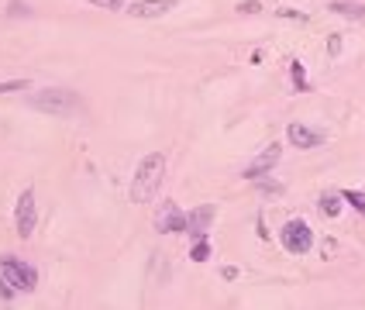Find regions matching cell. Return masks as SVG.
<instances>
[{
	"mask_svg": "<svg viewBox=\"0 0 365 310\" xmlns=\"http://www.w3.org/2000/svg\"><path fill=\"white\" fill-rule=\"evenodd\" d=\"M214 214H217V210H214L210 204L190 210V214H186V231H190L193 238H203V234H207V227H210V221H214Z\"/></svg>",
	"mask_w": 365,
	"mask_h": 310,
	"instance_id": "9",
	"label": "cell"
},
{
	"mask_svg": "<svg viewBox=\"0 0 365 310\" xmlns=\"http://www.w3.org/2000/svg\"><path fill=\"white\" fill-rule=\"evenodd\" d=\"M221 276L227 279V283H231V279H238V269H235V266H224V269H221Z\"/></svg>",
	"mask_w": 365,
	"mask_h": 310,
	"instance_id": "23",
	"label": "cell"
},
{
	"mask_svg": "<svg viewBox=\"0 0 365 310\" xmlns=\"http://www.w3.org/2000/svg\"><path fill=\"white\" fill-rule=\"evenodd\" d=\"M11 296H14V286H11V283L0 276V300H11Z\"/></svg>",
	"mask_w": 365,
	"mask_h": 310,
	"instance_id": "22",
	"label": "cell"
},
{
	"mask_svg": "<svg viewBox=\"0 0 365 310\" xmlns=\"http://www.w3.org/2000/svg\"><path fill=\"white\" fill-rule=\"evenodd\" d=\"M289 76H293V90H300V93H307V90H310L307 73H304V62H300V59H293V66H289Z\"/></svg>",
	"mask_w": 365,
	"mask_h": 310,
	"instance_id": "12",
	"label": "cell"
},
{
	"mask_svg": "<svg viewBox=\"0 0 365 310\" xmlns=\"http://www.w3.org/2000/svg\"><path fill=\"white\" fill-rule=\"evenodd\" d=\"M31 107L45 110V114H73V110L83 107V100H80V93H73L66 86H48V90L31 93Z\"/></svg>",
	"mask_w": 365,
	"mask_h": 310,
	"instance_id": "2",
	"label": "cell"
},
{
	"mask_svg": "<svg viewBox=\"0 0 365 310\" xmlns=\"http://www.w3.org/2000/svg\"><path fill=\"white\" fill-rule=\"evenodd\" d=\"M321 210H324L327 217H338L341 214V193H324L321 197Z\"/></svg>",
	"mask_w": 365,
	"mask_h": 310,
	"instance_id": "13",
	"label": "cell"
},
{
	"mask_svg": "<svg viewBox=\"0 0 365 310\" xmlns=\"http://www.w3.org/2000/svg\"><path fill=\"white\" fill-rule=\"evenodd\" d=\"M176 4H180V0H138V4H128V18L155 21V18H163V14H169Z\"/></svg>",
	"mask_w": 365,
	"mask_h": 310,
	"instance_id": "6",
	"label": "cell"
},
{
	"mask_svg": "<svg viewBox=\"0 0 365 310\" xmlns=\"http://www.w3.org/2000/svg\"><path fill=\"white\" fill-rule=\"evenodd\" d=\"M155 231H159V234H169V231H186V214H182L176 204H165L163 217L155 221Z\"/></svg>",
	"mask_w": 365,
	"mask_h": 310,
	"instance_id": "10",
	"label": "cell"
},
{
	"mask_svg": "<svg viewBox=\"0 0 365 310\" xmlns=\"http://www.w3.org/2000/svg\"><path fill=\"white\" fill-rule=\"evenodd\" d=\"M259 11H262L259 0H242V4H238V14H259Z\"/></svg>",
	"mask_w": 365,
	"mask_h": 310,
	"instance_id": "18",
	"label": "cell"
},
{
	"mask_svg": "<svg viewBox=\"0 0 365 310\" xmlns=\"http://www.w3.org/2000/svg\"><path fill=\"white\" fill-rule=\"evenodd\" d=\"M341 200H345V204H351L365 217V193H362V190H341Z\"/></svg>",
	"mask_w": 365,
	"mask_h": 310,
	"instance_id": "14",
	"label": "cell"
},
{
	"mask_svg": "<svg viewBox=\"0 0 365 310\" xmlns=\"http://www.w3.org/2000/svg\"><path fill=\"white\" fill-rule=\"evenodd\" d=\"M327 56H341V35H331L327 38Z\"/></svg>",
	"mask_w": 365,
	"mask_h": 310,
	"instance_id": "19",
	"label": "cell"
},
{
	"mask_svg": "<svg viewBox=\"0 0 365 310\" xmlns=\"http://www.w3.org/2000/svg\"><path fill=\"white\" fill-rule=\"evenodd\" d=\"M279 155H283V148L279 145H269L262 155H255L252 159V165H245V180H262V176H269L272 169H276V162H279Z\"/></svg>",
	"mask_w": 365,
	"mask_h": 310,
	"instance_id": "7",
	"label": "cell"
},
{
	"mask_svg": "<svg viewBox=\"0 0 365 310\" xmlns=\"http://www.w3.org/2000/svg\"><path fill=\"white\" fill-rule=\"evenodd\" d=\"M0 276L14 286V293H31V289L38 286V272H35V266L21 262L14 255H4V259H0Z\"/></svg>",
	"mask_w": 365,
	"mask_h": 310,
	"instance_id": "3",
	"label": "cell"
},
{
	"mask_svg": "<svg viewBox=\"0 0 365 310\" xmlns=\"http://www.w3.org/2000/svg\"><path fill=\"white\" fill-rule=\"evenodd\" d=\"M90 4H97L103 11H118V7H124V0H90Z\"/></svg>",
	"mask_w": 365,
	"mask_h": 310,
	"instance_id": "20",
	"label": "cell"
},
{
	"mask_svg": "<svg viewBox=\"0 0 365 310\" xmlns=\"http://www.w3.org/2000/svg\"><path fill=\"white\" fill-rule=\"evenodd\" d=\"M279 18H286V21H300V24H307V14L304 11H289V7H279Z\"/></svg>",
	"mask_w": 365,
	"mask_h": 310,
	"instance_id": "17",
	"label": "cell"
},
{
	"mask_svg": "<svg viewBox=\"0 0 365 310\" xmlns=\"http://www.w3.org/2000/svg\"><path fill=\"white\" fill-rule=\"evenodd\" d=\"M331 11H334V14H341V18H348V21L365 24V7L362 4H351V0H331Z\"/></svg>",
	"mask_w": 365,
	"mask_h": 310,
	"instance_id": "11",
	"label": "cell"
},
{
	"mask_svg": "<svg viewBox=\"0 0 365 310\" xmlns=\"http://www.w3.org/2000/svg\"><path fill=\"white\" fill-rule=\"evenodd\" d=\"M279 190H283V186H279V183H265V180H262V183H259V193H265V197H276Z\"/></svg>",
	"mask_w": 365,
	"mask_h": 310,
	"instance_id": "21",
	"label": "cell"
},
{
	"mask_svg": "<svg viewBox=\"0 0 365 310\" xmlns=\"http://www.w3.org/2000/svg\"><path fill=\"white\" fill-rule=\"evenodd\" d=\"M279 242H283L286 252L304 255V252H310V245H314V231L307 227V221L293 217V221H286V224H283V231H279Z\"/></svg>",
	"mask_w": 365,
	"mask_h": 310,
	"instance_id": "4",
	"label": "cell"
},
{
	"mask_svg": "<svg viewBox=\"0 0 365 310\" xmlns=\"http://www.w3.org/2000/svg\"><path fill=\"white\" fill-rule=\"evenodd\" d=\"M286 138L297 145V148H321V145H324V135H321V131H314V128H307V124H300V121H293L286 128Z\"/></svg>",
	"mask_w": 365,
	"mask_h": 310,
	"instance_id": "8",
	"label": "cell"
},
{
	"mask_svg": "<svg viewBox=\"0 0 365 310\" xmlns=\"http://www.w3.org/2000/svg\"><path fill=\"white\" fill-rule=\"evenodd\" d=\"M190 259H193V262H207V259H210V242H207V234L193 242V252H190Z\"/></svg>",
	"mask_w": 365,
	"mask_h": 310,
	"instance_id": "15",
	"label": "cell"
},
{
	"mask_svg": "<svg viewBox=\"0 0 365 310\" xmlns=\"http://www.w3.org/2000/svg\"><path fill=\"white\" fill-rule=\"evenodd\" d=\"M163 176H165V155L163 152H148L142 162H138L135 176H131L128 200H131V204H148V200H155V193H159V186H163Z\"/></svg>",
	"mask_w": 365,
	"mask_h": 310,
	"instance_id": "1",
	"label": "cell"
},
{
	"mask_svg": "<svg viewBox=\"0 0 365 310\" xmlns=\"http://www.w3.org/2000/svg\"><path fill=\"white\" fill-rule=\"evenodd\" d=\"M21 90H28V80H7V83H0V93H21Z\"/></svg>",
	"mask_w": 365,
	"mask_h": 310,
	"instance_id": "16",
	"label": "cell"
},
{
	"mask_svg": "<svg viewBox=\"0 0 365 310\" xmlns=\"http://www.w3.org/2000/svg\"><path fill=\"white\" fill-rule=\"evenodd\" d=\"M14 224H18L21 238H31L35 234V224H38V207H35V190H24L18 197V207H14Z\"/></svg>",
	"mask_w": 365,
	"mask_h": 310,
	"instance_id": "5",
	"label": "cell"
}]
</instances>
